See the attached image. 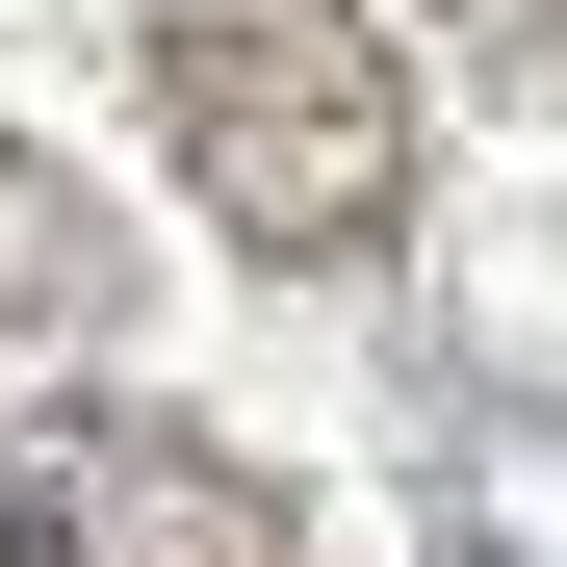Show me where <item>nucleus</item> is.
<instances>
[{"label": "nucleus", "mask_w": 567, "mask_h": 567, "mask_svg": "<svg viewBox=\"0 0 567 567\" xmlns=\"http://www.w3.org/2000/svg\"><path fill=\"white\" fill-rule=\"evenodd\" d=\"M130 104L207 181V233L284 258V284L413 233V52L361 0H130Z\"/></svg>", "instance_id": "nucleus-1"}, {"label": "nucleus", "mask_w": 567, "mask_h": 567, "mask_svg": "<svg viewBox=\"0 0 567 567\" xmlns=\"http://www.w3.org/2000/svg\"><path fill=\"white\" fill-rule=\"evenodd\" d=\"M0 567H310V516H284V464H233L207 413L78 388V413L0 439Z\"/></svg>", "instance_id": "nucleus-2"}, {"label": "nucleus", "mask_w": 567, "mask_h": 567, "mask_svg": "<svg viewBox=\"0 0 567 567\" xmlns=\"http://www.w3.org/2000/svg\"><path fill=\"white\" fill-rule=\"evenodd\" d=\"M130 310H155V233H130L78 155H27V130H0V361H104Z\"/></svg>", "instance_id": "nucleus-3"}, {"label": "nucleus", "mask_w": 567, "mask_h": 567, "mask_svg": "<svg viewBox=\"0 0 567 567\" xmlns=\"http://www.w3.org/2000/svg\"><path fill=\"white\" fill-rule=\"evenodd\" d=\"M464 27V78H491V104H567V0H439Z\"/></svg>", "instance_id": "nucleus-4"}]
</instances>
